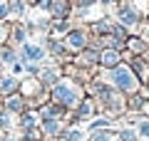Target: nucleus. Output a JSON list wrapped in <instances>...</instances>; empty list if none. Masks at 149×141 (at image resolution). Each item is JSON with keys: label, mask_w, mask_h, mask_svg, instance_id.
<instances>
[{"label": "nucleus", "mask_w": 149, "mask_h": 141, "mask_svg": "<svg viewBox=\"0 0 149 141\" xmlns=\"http://www.w3.org/2000/svg\"><path fill=\"white\" fill-rule=\"evenodd\" d=\"M112 79L117 82V87L119 89H134V77H132V72L129 69H124V67H117L114 72H112Z\"/></svg>", "instance_id": "obj_1"}, {"label": "nucleus", "mask_w": 149, "mask_h": 141, "mask_svg": "<svg viewBox=\"0 0 149 141\" xmlns=\"http://www.w3.org/2000/svg\"><path fill=\"white\" fill-rule=\"evenodd\" d=\"M55 99L62 102V104H74L77 102V94H74V89L70 84H57L55 87Z\"/></svg>", "instance_id": "obj_2"}, {"label": "nucleus", "mask_w": 149, "mask_h": 141, "mask_svg": "<svg viewBox=\"0 0 149 141\" xmlns=\"http://www.w3.org/2000/svg\"><path fill=\"white\" fill-rule=\"evenodd\" d=\"M22 57L30 59V62H37V59L45 57V52L40 50V47H35V45H25V47H22Z\"/></svg>", "instance_id": "obj_3"}, {"label": "nucleus", "mask_w": 149, "mask_h": 141, "mask_svg": "<svg viewBox=\"0 0 149 141\" xmlns=\"http://www.w3.org/2000/svg\"><path fill=\"white\" fill-rule=\"evenodd\" d=\"M67 42H70V47H82L85 45V35H82V32H70Z\"/></svg>", "instance_id": "obj_4"}, {"label": "nucleus", "mask_w": 149, "mask_h": 141, "mask_svg": "<svg viewBox=\"0 0 149 141\" xmlns=\"http://www.w3.org/2000/svg\"><path fill=\"white\" fill-rule=\"evenodd\" d=\"M119 20H122L124 25H134V22H137V17H134L132 10H122V12H119Z\"/></svg>", "instance_id": "obj_5"}, {"label": "nucleus", "mask_w": 149, "mask_h": 141, "mask_svg": "<svg viewBox=\"0 0 149 141\" xmlns=\"http://www.w3.org/2000/svg\"><path fill=\"white\" fill-rule=\"evenodd\" d=\"M117 52H112V50H107V52H102V62L104 64H117Z\"/></svg>", "instance_id": "obj_6"}, {"label": "nucleus", "mask_w": 149, "mask_h": 141, "mask_svg": "<svg viewBox=\"0 0 149 141\" xmlns=\"http://www.w3.org/2000/svg\"><path fill=\"white\" fill-rule=\"evenodd\" d=\"M55 79H57V72H52V69H47V72H42V82H45V84H52Z\"/></svg>", "instance_id": "obj_7"}, {"label": "nucleus", "mask_w": 149, "mask_h": 141, "mask_svg": "<svg viewBox=\"0 0 149 141\" xmlns=\"http://www.w3.org/2000/svg\"><path fill=\"white\" fill-rule=\"evenodd\" d=\"M65 139H67V141H80L82 134H80L77 129H72V131H67V134H65Z\"/></svg>", "instance_id": "obj_8"}, {"label": "nucleus", "mask_w": 149, "mask_h": 141, "mask_svg": "<svg viewBox=\"0 0 149 141\" xmlns=\"http://www.w3.org/2000/svg\"><path fill=\"white\" fill-rule=\"evenodd\" d=\"M95 141H112V134L109 131H100V134L95 136Z\"/></svg>", "instance_id": "obj_9"}, {"label": "nucleus", "mask_w": 149, "mask_h": 141, "mask_svg": "<svg viewBox=\"0 0 149 141\" xmlns=\"http://www.w3.org/2000/svg\"><path fill=\"white\" fill-rule=\"evenodd\" d=\"M13 89H15V82L13 79H5L3 82V92H13Z\"/></svg>", "instance_id": "obj_10"}, {"label": "nucleus", "mask_w": 149, "mask_h": 141, "mask_svg": "<svg viewBox=\"0 0 149 141\" xmlns=\"http://www.w3.org/2000/svg\"><path fill=\"white\" fill-rule=\"evenodd\" d=\"M139 134H142V136H149V121H142V124H139Z\"/></svg>", "instance_id": "obj_11"}, {"label": "nucleus", "mask_w": 149, "mask_h": 141, "mask_svg": "<svg viewBox=\"0 0 149 141\" xmlns=\"http://www.w3.org/2000/svg\"><path fill=\"white\" fill-rule=\"evenodd\" d=\"M80 111H82L80 116H87V114H90V111H92V104H90V102H85V104L80 106Z\"/></svg>", "instance_id": "obj_12"}, {"label": "nucleus", "mask_w": 149, "mask_h": 141, "mask_svg": "<svg viewBox=\"0 0 149 141\" xmlns=\"http://www.w3.org/2000/svg\"><path fill=\"white\" fill-rule=\"evenodd\" d=\"M45 131H47V134H55V131H57V124H55V121H47V124H45Z\"/></svg>", "instance_id": "obj_13"}, {"label": "nucleus", "mask_w": 149, "mask_h": 141, "mask_svg": "<svg viewBox=\"0 0 149 141\" xmlns=\"http://www.w3.org/2000/svg\"><path fill=\"white\" fill-rule=\"evenodd\" d=\"M65 10H67V5H62V3H57V5H55V12H57V15H60V12H65Z\"/></svg>", "instance_id": "obj_14"}, {"label": "nucleus", "mask_w": 149, "mask_h": 141, "mask_svg": "<svg viewBox=\"0 0 149 141\" xmlns=\"http://www.w3.org/2000/svg\"><path fill=\"white\" fill-rule=\"evenodd\" d=\"M5 12H8V5H5V0H0V17L5 15Z\"/></svg>", "instance_id": "obj_15"}, {"label": "nucleus", "mask_w": 149, "mask_h": 141, "mask_svg": "<svg viewBox=\"0 0 149 141\" xmlns=\"http://www.w3.org/2000/svg\"><path fill=\"white\" fill-rule=\"evenodd\" d=\"M3 62H13V52H3Z\"/></svg>", "instance_id": "obj_16"}, {"label": "nucleus", "mask_w": 149, "mask_h": 141, "mask_svg": "<svg viewBox=\"0 0 149 141\" xmlns=\"http://www.w3.org/2000/svg\"><path fill=\"white\" fill-rule=\"evenodd\" d=\"M122 141H134V136L129 134V131H124V134H122Z\"/></svg>", "instance_id": "obj_17"}, {"label": "nucleus", "mask_w": 149, "mask_h": 141, "mask_svg": "<svg viewBox=\"0 0 149 141\" xmlns=\"http://www.w3.org/2000/svg\"><path fill=\"white\" fill-rule=\"evenodd\" d=\"M0 35H3V27H0Z\"/></svg>", "instance_id": "obj_18"}]
</instances>
